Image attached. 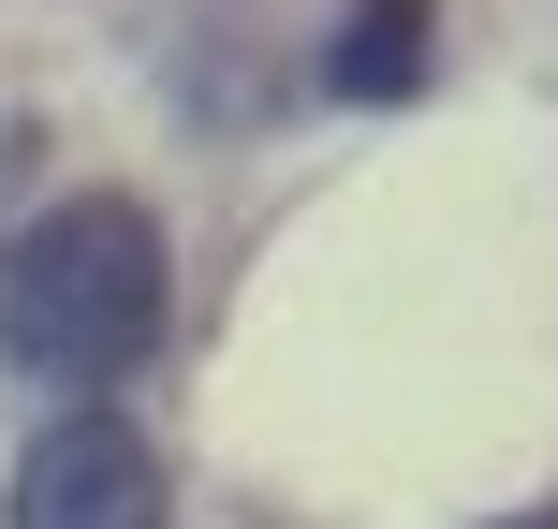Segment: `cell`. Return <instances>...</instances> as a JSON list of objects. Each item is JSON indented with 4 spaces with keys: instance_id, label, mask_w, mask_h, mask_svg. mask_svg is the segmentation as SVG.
<instances>
[{
    "instance_id": "2",
    "label": "cell",
    "mask_w": 558,
    "mask_h": 529,
    "mask_svg": "<svg viewBox=\"0 0 558 529\" xmlns=\"http://www.w3.org/2000/svg\"><path fill=\"white\" fill-rule=\"evenodd\" d=\"M0 529H177L162 442H147L118 397L45 412V442H29V456H15V485H0Z\"/></svg>"
},
{
    "instance_id": "1",
    "label": "cell",
    "mask_w": 558,
    "mask_h": 529,
    "mask_svg": "<svg viewBox=\"0 0 558 529\" xmlns=\"http://www.w3.org/2000/svg\"><path fill=\"white\" fill-rule=\"evenodd\" d=\"M162 353V221L133 192H74L0 251V368L45 383L59 412L118 397Z\"/></svg>"
},
{
    "instance_id": "3",
    "label": "cell",
    "mask_w": 558,
    "mask_h": 529,
    "mask_svg": "<svg viewBox=\"0 0 558 529\" xmlns=\"http://www.w3.org/2000/svg\"><path fill=\"white\" fill-rule=\"evenodd\" d=\"M426 59H441V15H426V0H353V29H338L324 88H338V104H412Z\"/></svg>"
},
{
    "instance_id": "4",
    "label": "cell",
    "mask_w": 558,
    "mask_h": 529,
    "mask_svg": "<svg viewBox=\"0 0 558 529\" xmlns=\"http://www.w3.org/2000/svg\"><path fill=\"white\" fill-rule=\"evenodd\" d=\"M500 529H558V501H544V515H500Z\"/></svg>"
}]
</instances>
